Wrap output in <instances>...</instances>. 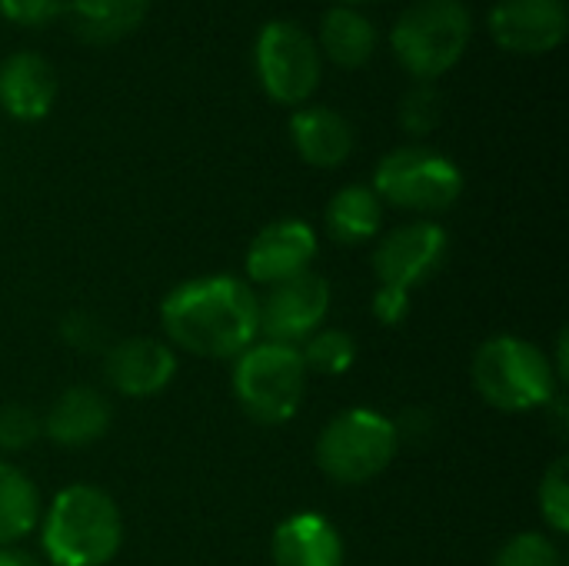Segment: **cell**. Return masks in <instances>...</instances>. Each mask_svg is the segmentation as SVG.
<instances>
[{
	"instance_id": "6da1fadb",
	"label": "cell",
	"mask_w": 569,
	"mask_h": 566,
	"mask_svg": "<svg viewBox=\"0 0 569 566\" xmlns=\"http://www.w3.org/2000/svg\"><path fill=\"white\" fill-rule=\"evenodd\" d=\"M160 320L173 347L230 360L253 347L260 334V297L237 277H200L167 294Z\"/></svg>"
},
{
	"instance_id": "7a4b0ae2",
	"label": "cell",
	"mask_w": 569,
	"mask_h": 566,
	"mask_svg": "<svg viewBox=\"0 0 569 566\" xmlns=\"http://www.w3.org/2000/svg\"><path fill=\"white\" fill-rule=\"evenodd\" d=\"M40 544L53 566H107L123 544L120 510L103 490L73 484L43 514Z\"/></svg>"
},
{
	"instance_id": "3957f363",
	"label": "cell",
	"mask_w": 569,
	"mask_h": 566,
	"mask_svg": "<svg viewBox=\"0 0 569 566\" xmlns=\"http://www.w3.org/2000/svg\"><path fill=\"white\" fill-rule=\"evenodd\" d=\"M473 37V13L463 0H413L390 30L393 57L420 83H433L460 63Z\"/></svg>"
},
{
	"instance_id": "277c9868",
	"label": "cell",
	"mask_w": 569,
	"mask_h": 566,
	"mask_svg": "<svg viewBox=\"0 0 569 566\" xmlns=\"http://www.w3.org/2000/svg\"><path fill=\"white\" fill-rule=\"evenodd\" d=\"M477 394L507 414L537 410L557 400V374L550 357L520 337H493L473 357Z\"/></svg>"
},
{
	"instance_id": "5b68a950",
	"label": "cell",
	"mask_w": 569,
	"mask_h": 566,
	"mask_svg": "<svg viewBox=\"0 0 569 566\" xmlns=\"http://www.w3.org/2000/svg\"><path fill=\"white\" fill-rule=\"evenodd\" d=\"M400 450V430L390 417L357 407L333 417L317 437L320 470L347 487L380 477Z\"/></svg>"
},
{
	"instance_id": "8992f818",
	"label": "cell",
	"mask_w": 569,
	"mask_h": 566,
	"mask_svg": "<svg viewBox=\"0 0 569 566\" xmlns=\"http://www.w3.org/2000/svg\"><path fill=\"white\" fill-rule=\"evenodd\" d=\"M233 394L250 420L267 427L287 424L307 394V367L300 347L270 340L247 347L233 367Z\"/></svg>"
},
{
	"instance_id": "52a82bcc",
	"label": "cell",
	"mask_w": 569,
	"mask_h": 566,
	"mask_svg": "<svg viewBox=\"0 0 569 566\" xmlns=\"http://www.w3.org/2000/svg\"><path fill=\"white\" fill-rule=\"evenodd\" d=\"M373 193L400 210L440 214L460 200L463 173L433 147H400L377 163Z\"/></svg>"
},
{
	"instance_id": "ba28073f",
	"label": "cell",
	"mask_w": 569,
	"mask_h": 566,
	"mask_svg": "<svg viewBox=\"0 0 569 566\" xmlns=\"http://www.w3.org/2000/svg\"><path fill=\"white\" fill-rule=\"evenodd\" d=\"M260 87L270 100L307 107L320 83V47L297 20H267L253 43Z\"/></svg>"
},
{
	"instance_id": "9c48e42d",
	"label": "cell",
	"mask_w": 569,
	"mask_h": 566,
	"mask_svg": "<svg viewBox=\"0 0 569 566\" xmlns=\"http://www.w3.org/2000/svg\"><path fill=\"white\" fill-rule=\"evenodd\" d=\"M447 254H450V237L440 224L413 220V224L397 227L373 250L377 290L410 300V290L437 277Z\"/></svg>"
},
{
	"instance_id": "30bf717a",
	"label": "cell",
	"mask_w": 569,
	"mask_h": 566,
	"mask_svg": "<svg viewBox=\"0 0 569 566\" xmlns=\"http://www.w3.org/2000/svg\"><path fill=\"white\" fill-rule=\"evenodd\" d=\"M330 310V284L307 270L283 284H273L270 294L260 300V334L270 344L297 347L310 334L320 330Z\"/></svg>"
},
{
	"instance_id": "8fae6325",
	"label": "cell",
	"mask_w": 569,
	"mask_h": 566,
	"mask_svg": "<svg viewBox=\"0 0 569 566\" xmlns=\"http://www.w3.org/2000/svg\"><path fill=\"white\" fill-rule=\"evenodd\" d=\"M569 10L563 0H497L490 33L510 53H550L567 40Z\"/></svg>"
},
{
	"instance_id": "7c38bea8",
	"label": "cell",
	"mask_w": 569,
	"mask_h": 566,
	"mask_svg": "<svg viewBox=\"0 0 569 566\" xmlns=\"http://www.w3.org/2000/svg\"><path fill=\"white\" fill-rule=\"evenodd\" d=\"M313 260H317L313 227L287 217V220L267 224L253 237V244L247 250V274H250V280L273 287V284L307 274Z\"/></svg>"
},
{
	"instance_id": "4fadbf2b",
	"label": "cell",
	"mask_w": 569,
	"mask_h": 566,
	"mask_svg": "<svg viewBox=\"0 0 569 566\" xmlns=\"http://www.w3.org/2000/svg\"><path fill=\"white\" fill-rule=\"evenodd\" d=\"M57 87L53 63L37 50H17L0 60V107L13 120H43L53 110Z\"/></svg>"
},
{
	"instance_id": "5bb4252c",
	"label": "cell",
	"mask_w": 569,
	"mask_h": 566,
	"mask_svg": "<svg viewBox=\"0 0 569 566\" xmlns=\"http://www.w3.org/2000/svg\"><path fill=\"white\" fill-rule=\"evenodd\" d=\"M103 374H107L110 387L120 390L123 397H153L173 380L177 357L160 340L130 337L107 350Z\"/></svg>"
},
{
	"instance_id": "9a60e30c",
	"label": "cell",
	"mask_w": 569,
	"mask_h": 566,
	"mask_svg": "<svg viewBox=\"0 0 569 566\" xmlns=\"http://www.w3.org/2000/svg\"><path fill=\"white\" fill-rule=\"evenodd\" d=\"M290 140L310 167H340L357 143L353 123L333 107H297Z\"/></svg>"
},
{
	"instance_id": "2e32d148",
	"label": "cell",
	"mask_w": 569,
	"mask_h": 566,
	"mask_svg": "<svg viewBox=\"0 0 569 566\" xmlns=\"http://www.w3.org/2000/svg\"><path fill=\"white\" fill-rule=\"evenodd\" d=\"M273 566H343V540L320 514H293L273 530Z\"/></svg>"
},
{
	"instance_id": "e0dca14e",
	"label": "cell",
	"mask_w": 569,
	"mask_h": 566,
	"mask_svg": "<svg viewBox=\"0 0 569 566\" xmlns=\"http://www.w3.org/2000/svg\"><path fill=\"white\" fill-rule=\"evenodd\" d=\"M110 417H113L110 404L100 390L70 387L53 400V407L43 420V434L60 447H87L107 434Z\"/></svg>"
},
{
	"instance_id": "ac0fdd59",
	"label": "cell",
	"mask_w": 569,
	"mask_h": 566,
	"mask_svg": "<svg viewBox=\"0 0 569 566\" xmlns=\"http://www.w3.org/2000/svg\"><path fill=\"white\" fill-rule=\"evenodd\" d=\"M317 47L343 70L363 67L377 50V27L357 7H330L320 17Z\"/></svg>"
},
{
	"instance_id": "d6986e66",
	"label": "cell",
	"mask_w": 569,
	"mask_h": 566,
	"mask_svg": "<svg viewBox=\"0 0 569 566\" xmlns=\"http://www.w3.org/2000/svg\"><path fill=\"white\" fill-rule=\"evenodd\" d=\"M150 0H70V27L87 43H113L140 27Z\"/></svg>"
},
{
	"instance_id": "ffe728a7",
	"label": "cell",
	"mask_w": 569,
	"mask_h": 566,
	"mask_svg": "<svg viewBox=\"0 0 569 566\" xmlns=\"http://www.w3.org/2000/svg\"><path fill=\"white\" fill-rule=\"evenodd\" d=\"M383 224V200L373 193V187L350 183L333 193L327 203V230L337 244H363L380 234Z\"/></svg>"
},
{
	"instance_id": "44dd1931",
	"label": "cell",
	"mask_w": 569,
	"mask_h": 566,
	"mask_svg": "<svg viewBox=\"0 0 569 566\" xmlns=\"http://www.w3.org/2000/svg\"><path fill=\"white\" fill-rule=\"evenodd\" d=\"M37 524H40V494L33 480L20 467L0 460V547L20 544L23 537L33 534Z\"/></svg>"
},
{
	"instance_id": "7402d4cb",
	"label": "cell",
	"mask_w": 569,
	"mask_h": 566,
	"mask_svg": "<svg viewBox=\"0 0 569 566\" xmlns=\"http://www.w3.org/2000/svg\"><path fill=\"white\" fill-rule=\"evenodd\" d=\"M300 357H303L307 374L313 370V374H323V377H340V374H347V370L353 367V360H357V344H353V337L343 334V330H333V327L323 330V327H320L317 334L307 337Z\"/></svg>"
},
{
	"instance_id": "603a6c76",
	"label": "cell",
	"mask_w": 569,
	"mask_h": 566,
	"mask_svg": "<svg viewBox=\"0 0 569 566\" xmlns=\"http://www.w3.org/2000/svg\"><path fill=\"white\" fill-rule=\"evenodd\" d=\"M540 510L543 520L550 524L553 534H567L569 530V464L567 457H560L540 484Z\"/></svg>"
},
{
	"instance_id": "cb8c5ba5",
	"label": "cell",
	"mask_w": 569,
	"mask_h": 566,
	"mask_svg": "<svg viewBox=\"0 0 569 566\" xmlns=\"http://www.w3.org/2000/svg\"><path fill=\"white\" fill-rule=\"evenodd\" d=\"M493 566H563L560 547L543 534H520L507 540Z\"/></svg>"
},
{
	"instance_id": "d4e9b609",
	"label": "cell",
	"mask_w": 569,
	"mask_h": 566,
	"mask_svg": "<svg viewBox=\"0 0 569 566\" xmlns=\"http://www.w3.org/2000/svg\"><path fill=\"white\" fill-rule=\"evenodd\" d=\"M400 123L407 133H417V137L430 133L440 123V93L433 83H420L400 100Z\"/></svg>"
},
{
	"instance_id": "484cf974",
	"label": "cell",
	"mask_w": 569,
	"mask_h": 566,
	"mask_svg": "<svg viewBox=\"0 0 569 566\" xmlns=\"http://www.w3.org/2000/svg\"><path fill=\"white\" fill-rule=\"evenodd\" d=\"M43 434L40 417L23 404H0V450H27Z\"/></svg>"
},
{
	"instance_id": "4316f807",
	"label": "cell",
	"mask_w": 569,
	"mask_h": 566,
	"mask_svg": "<svg viewBox=\"0 0 569 566\" xmlns=\"http://www.w3.org/2000/svg\"><path fill=\"white\" fill-rule=\"evenodd\" d=\"M0 13L20 27H47L63 13V0H0Z\"/></svg>"
},
{
	"instance_id": "83f0119b",
	"label": "cell",
	"mask_w": 569,
	"mask_h": 566,
	"mask_svg": "<svg viewBox=\"0 0 569 566\" xmlns=\"http://www.w3.org/2000/svg\"><path fill=\"white\" fill-rule=\"evenodd\" d=\"M60 334H63V340L70 344V347H77V350H97V347H103V337H107V330H103V324L93 317V314H70L67 320H63V327H60Z\"/></svg>"
},
{
	"instance_id": "f1b7e54d",
	"label": "cell",
	"mask_w": 569,
	"mask_h": 566,
	"mask_svg": "<svg viewBox=\"0 0 569 566\" xmlns=\"http://www.w3.org/2000/svg\"><path fill=\"white\" fill-rule=\"evenodd\" d=\"M407 314H410V300L407 297H393V294H383V290L373 294V317L380 324L397 327Z\"/></svg>"
},
{
	"instance_id": "f546056e",
	"label": "cell",
	"mask_w": 569,
	"mask_h": 566,
	"mask_svg": "<svg viewBox=\"0 0 569 566\" xmlns=\"http://www.w3.org/2000/svg\"><path fill=\"white\" fill-rule=\"evenodd\" d=\"M0 566H40V564H37V557H30L27 550L0 547Z\"/></svg>"
},
{
	"instance_id": "4dcf8cb0",
	"label": "cell",
	"mask_w": 569,
	"mask_h": 566,
	"mask_svg": "<svg viewBox=\"0 0 569 566\" xmlns=\"http://www.w3.org/2000/svg\"><path fill=\"white\" fill-rule=\"evenodd\" d=\"M353 3H363V0H340V7H353Z\"/></svg>"
}]
</instances>
